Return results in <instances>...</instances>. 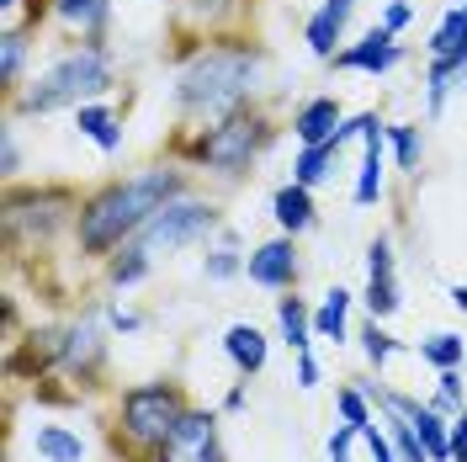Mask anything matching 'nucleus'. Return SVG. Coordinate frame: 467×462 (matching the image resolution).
I'll return each instance as SVG.
<instances>
[{
	"instance_id": "1",
	"label": "nucleus",
	"mask_w": 467,
	"mask_h": 462,
	"mask_svg": "<svg viewBox=\"0 0 467 462\" xmlns=\"http://www.w3.org/2000/svg\"><path fill=\"white\" fill-rule=\"evenodd\" d=\"M261 75H265V54L255 43L207 37L175 69V112L192 117V122H223V117L250 107V96L261 90Z\"/></svg>"
},
{
	"instance_id": "2",
	"label": "nucleus",
	"mask_w": 467,
	"mask_h": 462,
	"mask_svg": "<svg viewBox=\"0 0 467 462\" xmlns=\"http://www.w3.org/2000/svg\"><path fill=\"white\" fill-rule=\"evenodd\" d=\"M186 197V175L175 165H149V171L128 175V181H107L101 192H90L75 218V245L86 256H117L128 239H139L144 224L165 203Z\"/></svg>"
},
{
	"instance_id": "3",
	"label": "nucleus",
	"mask_w": 467,
	"mask_h": 462,
	"mask_svg": "<svg viewBox=\"0 0 467 462\" xmlns=\"http://www.w3.org/2000/svg\"><path fill=\"white\" fill-rule=\"evenodd\" d=\"M186 409H192V394H186V383H175V377H149V383H133V388H122L112 404V441L117 452L128 462H149L160 446H165V436L186 420Z\"/></svg>"
},
{
	"instance_id": "4",
	"label": "nucleus",
	"mask_w": 467,
	"mask_h": 462,
	"mask_svg": "<svg viewBox=\"0 0 467 462\" xmlns=\"http://www.w3.org/2000/svg\"><path fill=\"white\" fill-rule=\"evenodd\" d=\"M107 90H112V54H107L101 37H86V43L64 48L48 69H37V80L27 90H16L11 107L22 117H48V112H64V107L101 101Z\"/></svg>"
},
{
	"instance_id": "5",
	"label": "nucleus",
	"mask_w": 467,
	"mask_h": 462,
	"mask_svg": "<svg viewBox=\"0 0 467 462\" xmlns=\"http://www.w3.org/2000/svg\"><path fill=\"white\" fill-rule=\"evenodd\" d=\"M265 144H271V117L244 107V112L223 117V122H207L202 133L186 144V154H192V165L223 175V181H239L265 154Z\"/></svg>"
},
{
	"instance_id": "6",
	"label": "nucleus",
	"mask_w": 467,
	"mask_h": 462,
	"mask_svg": "<svg viewBox=\"0 0 467 462\" xmlns=\"http://www.w3.org/2000/svg\"><path fill=\"white\" fill-rule=\"evenodd\" d=\"M43 367H54L69 383L90 388L96 377L107 373V330H101V319L86 314V319H75V324L43 330Z\"/></svg>"
},
{
	"instance_id": "7",
	"label": "nucleus",
	"mask_w": 467,
	"mask_h": 462,
	"mask_svg": "<svg viewBox=\"0 0 467 462\" xmlns=\"http://www.w3.org/2000/svg\"><path fill=\"white\" fill-rule=\"evenodd\" d=\"M75 218H80V203H75V192H64V186H37V192H11L5 197V234L22 245H48L58 229H75Z\"/></svg>"
},
{
	"instance_id": "8",
	"label": "nucleus",
	"mask_w": 467,
	"mask_h": 462,
	"mask_svg": "<svg viewBox=\"0 0 467 462\" xmlns=\"http://www.w3.org/2000/svg\"><path fill=\"white\" fill-rule=\"evenodd\" d=\"M218 229V207L202 203V197H175V203H165L154 218L144 224V234H139V245H144L149 256H175V250H186V245H197V239H207V234Z\"/></svg>"
},
{
	"instance_id": "9",
	"label": "nucleus",
	"mask_w": 467,
	"mask_h": 462,
	"mask_svg": "<svg viewBox=\"0 0 467 462\" xmlns=\"http://www.w3.org/2000/svg\"><path fill=\"white\" fill-rule=\"evenodd\" d=\"M149 462H229V452H223V431H218V409L192 404L186 409V420L165 436V446H160Z\"/></svg>"
},
{
	"instance_id": "10",
	"label": "nucleus",
	"mask_w": 467,
	"mask_h": 462,
	"mask_svg": "<svg viewBox=\"0 0 467 462\" xmlns=\"http://www.w3.org/2000/svg\"><path fill=\"white\" fill-rule=\"evenodd\" d=\"M244 277L265 292H292L297 288V277H303V260H297V245H292V234H276V239H265L255 245L250 256H244Z\"/></svg>"
},
{
	"instance_id": "11",
	"label": "nucleus",
	"mask_w": 467,
	"mask_h": 462,
	"mask_svg": "<svg viewBox=\"0 0 467 462\" xmlns=\"http://www.w3.org/2000/svg\"><path fill=\"white\" fill-rule=\"evenodd\" d=\"M361 303H367V319H388L399 314V266H393V239L378 234L372 245H367V292H361Z\"/></svg>"
},
{
	"instance_id": "12",
	"label": "nucleus",
	"mask_w": 467,
	"mask_h": 462,
	"mask_svg": "<svg viewBox=\"0 0 467 462\" xmlns=\"http://www.w3.org/2000/svg\"><path fill=\"white\" fill-rule=\"evenodd\" d=\"M399 58H404V43H399V32L372 27L367 37H361V43L340 48V54H335V64H340V69H356V75H388Z\"/></svg>"
},
{
	"instance_id": "13",
	"label": "nucleus",
	"mask_w": 467,
	"mask_h": 462,
	"mask_svg": "<svg viewBox=\"0 0 467 462\" xmlns=\"http://www.w3.org/2000/svg\"><path fill=\"white\" fill-rule=\"evenodd\" d=\"M350 11H356V0H324L319 11L308 16V27H303L308 54L324 58V64H335L340 43H346V27H350Z\"/></svg>"
},
{
	"instance_id": "14",
	"label": "nucleus",
	"mask_w": 467,
	"mask_h": 462,
	"mask_svg": "<svg viewBox=\"0 0 467 462\" xmlns=\"http://www.w3.org/2000/svg\"><path fill=\"white\" fill-rule=\"evenodd\" d=\"M382 165H388V128H382V117L372 112L367 122V133H361V171H356V207H372L382 197Z\"/></svg>"
},
{
	"instance_id": "15",
	"label": "nucleus",
	"mask_w": 467,
	"mask_h": 462,
	"mask_svg": "<svg viewBox=\"0 0 467 462\" xmlns=\"http://www.w3.org/2000/svg\"><path fill=\"white\" fill-rule=\"evenodd\" d=\"M340 101L335 96H314V101H303L297 112H292V133H297V144H329L335 133H340Z\"/></svg>"
},
{
	"instance_id": "16",
	"label": "nucleus",
	"mask_w": 467,
	"mask_h": 462,
	"mask_svg": "<svg viewBox=\"0 0 467 462\" xmlns=\"http://www.w3.org/2000/svg\"><path fill=\"white\" fill-rule=\"evenodd\" d=\"M223 356L234 362L239 377H255V373H265L271 341H265L261 324H229V330H223Z\"/></svg>"
},
{
	"instance_id": "17",
	"label": "nucleus",
	"mask_w": 467,
	"mask_h": 462,
	"mask_svg": "<svg viewBox=\"0 0 467 462\" xmlns=\"http://www.w3.org/2000/svg\"><path fill=\"white\" fill-rule=\"evenodd\" d=\"M276 330H282V346L292 351V356H303V351H314V309L297 298V292H287V298H276Z\"/></svg>"
},
{
	"instance_id": "18",
	"label": "nucleus",
	"mask_w": 467,
	"mask_h": 462,
	"mask_svg": "<svg viewBox=\"0 0 467 462\" xmlns=\"http://www.w3.org/2000/svg\"><path fill=\"white\" fill-rule=\"evenodd\" d=\"M32 452L37 462H86V436L75 431V425H32Z\"/></svg>"
},
{
	"instance_id": "19",
	"label": "nucleus",
	"mask_w": 467,
	"mask_h": 462,
	"mask_svg": "<svg viewBox=\"0 0 467 462\" xmlns=\"http://www.w3.org/2000/svg\"><path fill=\"white\" fill-rule=\"evenodd\" d=\"M271 218H276V229L292 234V239H297L303 229H314V192L297 186V181H287V186L271 197Z\"/></svg>"
},
{
	"instance_id": "20",
	"label": "nucleus",
	"mask_w": 467,
	"mask_h": 462,
	"mask_svg": "<svg viewBox=\"0 0 467 462\" xmlns=\"http://www.w3.org/2000/svg\"><path fill=\"white\" fill-rule=\"evenodd\" d=\"M48 11L80 37H101L112 22V0H48Z\"/></svg>"
},
{
	"instance_id": "21",
	"label": "nucleus",
	"mask_w": 467,
	"mask_h": 462,
	"mask_svg": "<svg viewBox=\"0 0 467 462\" xmlns=\"http://www.w3.org/2000/svg\"><path fill=\"white\" fill-rule=\"evenodd\" d=\"M75 128H80L101 154H117V149H122V122H117V112L107 107V101H86V107H75Z\"/></svg>"
},
{
	"instance_id": "22",
	"label": "nucleus",
	"mask_w": 467,
	"mask_h": 462,
	"mask_svg": "<svg viewBox=\"0 0 467 462\" xmlns=\"http://www.w3.org/2000/svg\"><path fill=\"white\" fill-rule=\"evenodd\" d=\"M350 303H356V298H350L346 288L324 292V303L314 309V335H319V341H335V346L350 341Z\"/></svg>"
},
{
	"instance_id": "23",
	"label": "nucleus",
	"mask_w": 467,
	"mask_h": 462,
	"mask_svg": "<svg viewBox=\"0 0 467 462\" xmlns=\"http://www.w3.org/2000/svg\"><path fill=\"white\" fill-rule=\"evenodd\" d=\"M467 80V54H451V58H431V75H425V107L431 117L446 112V96Z\"/></svg>"
},
{
	"instance_id": "24",
	"label": "nucleus",
	"mask_w": 467,
	"mask_h": 462,
	"mask_svg": "<svg viewBox=\"0 0 467 462\" xmlns=\"http://www.w3.org/2000/svg\"><path fill=\"white\" fill-rule=\"evenodd\" d=\"M149 271H154V256H149L139 239H128L117 256H107V282H112V288H139Z\"/></svg>"
},
{
	"instance_id": "25",
	"label": "nucleus",
	"mask_w": 467,
	"mask_h": 462,
	"mask_svg": "<svg viewBox=\"0 0 467 462\" xmlns=\"http://www.w3.org/2000/svg\"><path fill=\"white\" fill-rule=\"evenodd\" d=\"M340 149H346V144H335V139H329V144H303V149H297V160H292V181L314 192L319 181H329V171H335V154H340Z\"/></svg>"
},
{
	"instance_id": "26",
	"label": "nucleus",
	"mask_w": 467,
	"mask_h": 462,
	"mask_svg": "<svg viewBox=\"0 0 467 462\" xmlns=\"http://www.w3.org/2000/svg\"><path fill=\"white\" fill-rule=\"evenodd\" d=\"M202 277L207 282H234V277H244V250H239V234L234 229H218V245H213L207 260H202Z\"/></svg>"
},
{
	"instance_id": "27",
	"label": "nucleus",
	"mask_w": 467,
	"mask_h": 462,
	"mask_svg": "<svg viewBox=\"0 0 467 462\" xmlns=\"http://www.w3.org/2000/svg\"><path fill=\"white\" fill-rule=\"evenodd\" d=\"M431 58H451V54H467V5H451L446 16L436 22V32H431Z\"/></svg>"
},
{
	"instance_id": "28",
	"label": "nucleus",
	"mask_w": 467,
	"mask_h": 462,
	"mask_svg": "<svg viewBox=\"0 0 467 462\" xmlns=\"http://www.w3.org/2000/svg\"><path fill=\"white\" fill-rule=\"evenodd\" d=\"M420 362H431L436 373H446V367H467V341L462 335H451V330H436V335L420 341Z\"/></svg>"
},
{
	"instance_id": "29",
	"label": "nucleus",
	"mask_w": 467,
	"mask_h": 462,
	"mask_svg": "<svg viewBox=\"0 0 467 462\" xmlns=\"http://www.w3.org/2000/svg\"><path fill=\"white\" fill-rule=\"evenodd\" d=\"M22 69H27V32H0V86H5V96H16Z\"/></svg>"
},
{
	"instance_id": "30",
	"label": "nucleus",
	"mask_w": 467,
	"mask_h": 462,
	"mask_svg": "<svg viewBox=\"0 0 467 462\" xmlns=\"http://www.w3.org/2000/svg\"><path fill=\"white\" fill-rule=\"evenodd\" d=\"M356 341H361V356H367V367H388V362H393V356H399V341H393V335H388V324H382V319H367V324H361V330H356Z\"/></svg>"
},
{
	"instance_id": "31",
	"label": "nucleus",
	"mask_w": 467,
	"mask_h": 462,
	"mask_svg": "<svg viewBox=\"0 0 467 462\" xmlns=\"http://www.w3.org/2000/svg\"><path fill=\"white\" fill-rule=\"evenodd\" d=\"M335 415L346 420V425H356V431H367L372 420H378V404H372V394L367 388H335Z\"/></svg>"
},
{
	"instance_id": "32",
	"label": "nucleus",
	"mask_w": 467,
	"mask_h": 462,
	"mask_svg": "<svg viewBox=\"0 0 467 462\" xmlns=\"http://www.w3.org/2000/svg\"><path fill=\"white\" fill-rule=\"evenodd\" d=\"M382 431H388V441H393V452H399V462H431V452H425V441H420V431L409 425L404 415H382Z\"/></svg>"
},
{
	"instance_id": "33",
	"label": "nucleus",
	"mask_w": 467,
	"mask_h": 462,
	"mask_svg": "<svg viewBox=\"0 0 467 462\" xmlns=\"http://www.w3.org/2000/svg\"><path fill=\"white\" fill-rule=\"evenodd\" d=\"M388 149H393V165L409 175H420V160H425V139H420V128H388Z\"/></svg>"
},
{
	"instance_id": "34",
	"label": "nucleus",
	"mask_w": 467,
	"mask_h": 462,
	"mask_svg": "<svg viewBox=\"0 0 467 462\" xmlns=\"http://www.w3.org/2000/svg\"><path fill=\"white\" fill-rule=\"evenodd\" d=\"M431 404H436L441 415H462V409H467L462 367H446V373H436V394H431Z\"/></svg>"
},
{
	"instance_id": "35",
	"label": "nucleus",
	"mask_w": 467,
	"mask_h": 462,
	"mask_svg": "<svg viewBox=\"0 0 467 462\" xmlns=\"http://www.w3.org/2000/svg\"><path fill=\"white\" fill-rule=\"evenodd\" d=\"M43 0H0V32H32L43 22Z\"/></svg>"
},
{
	"instance_id": "36",
	"label": "nucleus",
	"mask_w": 467,
	"mask_h": 462,
	"mask_svg": "<svg viewBox=\"0 0 467 462\" xmlns=\"http://www.w3.org/2000/svg\"><path fill=\"white\" fill-rule=\"evenodd\" d=\"M356 441H361V431L340 420V425L329 431V441H324V462H350V446H356Z\"/></svg>"
},
{
	"instance_id": "37",
	"label": "nucleus",
	"mask_w": 467,
	"mask_h": 462,
	"mask_svg": "<svg viewBox=\"0 0 467 462\" xmlns=\"http://www.w3.org/2000/svg\"><path fill=\"white\" fill-rule=\"evenodd\" d=\"M361 441H367V452H372V462H399V452H393V441H388V431H382L378 420L361 431Z\"/></svg>"
},
{
	"instance_id": "38",
	"label": "nucleus",
	"mask_w": 467,
	"mask_h": 462,
	"mask_svg": "<svg viewBox=\"0 0 467 462\" xmlns=\"http://www.w3.org/2000/svg\"><path fill=\"white\" fill-rule=\"evenodd\" d=\"M319 383H324V367H319V356H314V351H303V356H297V388H303V394H314Z\"/></svg>"
},
{
	"instance_id": "39",
	"label": "nucleus",
	"mask_w": 467,
	"mask_h": 462,
	"mask_svg": "<svg viewBox=\"0 0 467 462\" xmlns=\"http://www.w3.org/2000/svg\"><path fill=\"white\" fill-rule=\"evenodd\" d=\"M107 330H112V335H139V330H144V319L133 314V309H107Z\"/></svg>"
},
{
	"instance_id": "40",
	"label": "nucleus",
	"mask_w": 467,
	"mask_h": 462,
	"mask_svg": "<svg viewBox=\"0 0 467 462\" xmlns=\"http://www.w3.org/2000/svg\"><path fill=\"white\" fill-rule=\"evenodd\" d=\"M409 22H414V5H409V0H388V11H382V27H388V32H404Z\"/></svg>"
},
{
	"instance_id": "41",
	"label": "nucleus",
	"mask_w": 467,
	"mask_h": 462,
	"mask_svg": "<svg viewBox=\"0 0 467 462\" xmlns=\"http://www.w3.org/2000/svg\"><path fill=\"white\" fill-rule=\"evenodd\" d=\"M451 462H467V409L451 415Z\"/></svg>"
},
{
	"instance_id": "42",
	"label": "nucleus",
	"mask_w": 467,
	"mask_h": 462,
	"mask_svg": "<svg viewBox=\"0 0 467 462\" xmlns=\"http://www.w3.org/2000/svg\"><path fill=\"white\" fill-rule=\"evenodd\" d=\"M229 5H234V0H186V11H192L197 22H213V16H223Z\"/></svg>"
},
{
	"instance_id": "43",
	"label": "nucleus",
	"mask_w": 467,
	"mask_h": 462,
	"mask_svg": "<svg viewBox=\"0 0 467 462\" xmlns=\"http://www.w3.org/2000/svg\"><path fill=\"white\" fill-rule=\"evenodd\" d=\"M0 165H5V175L22 171V149H16V139H11V133H5V144H0Z\"/></svg>"
},
{
	"instance_id": "44",
	"label": "nucleus",
	"mask_w": 467,
	"mask_h": 462,
	"mask_svg": "<svg viewBox=\"0 0 467 462\" xmlns=\"http://www.w3.org/2000/svg\"><path fill=\"white\" fill-rule=\"evenodd\" d=\"M244 404H250V394H244V383H234L229 394H223V415H239Z\"/></svg>"
},
{
	"instance_id": "45",
	"label": "nucleus",
	"mask_w": 467,
	"mask_h": 462,
	"mask_svg": "<svg viewBox=\"0 0 467 462\" xmlns=\"http://www.w3.org/2000/svg\"><path fill=\"white\" fill-rule=\"evenodd\" d=\"M451 303H457V309L467 314V282H457V288H451Z\"/></svg>"
},
{
	"instance_id": "46",
	"label": "nucleus",
	"mask_w": 467,
	"mask_h": 462,
	"mask_svg": "<svg viewBox=\"0 0 467 462\" xmlns=\"http://www.w3.org/2000/svg\"><path fill=\"white\" fill-rule=\"evenodd\" d=\"M462 5H467V0H462Z\"/></svg>"
}]
</instances>
